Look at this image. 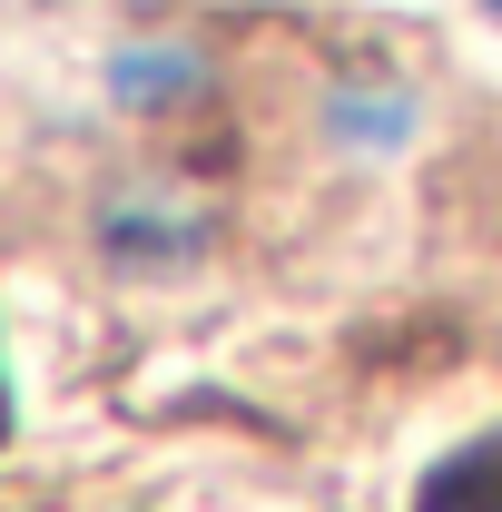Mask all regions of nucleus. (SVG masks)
<instances>
[{
    "mask_svg": "<svg viewBox=\"0 0 502 512\" xmlns=\"http://www.w3.org/2000/svg\"><path fill=\"white\" fill-rule=\"evenodd\" d=\"M99 227H109V256L119 266H188L207 247V207L188 188H128Z\"/></svg>",
    "mask_w": 502,
    "mask_h": 512,
    "instance_id": "nucleus-1",
    "label": "nucleus"
},
{
    "mask_svg": "<svg viewBox=\"0 0 502 512\" xmlns=\"http://www.w3.org/2000/svg\"><path fill=\"white\" fill-rule=\"evenodd\" d=\"M197 89H207V60L188 40H138V50L109 60V99L119 109H188Z\"/></svg>",
    "mask_w": 502,
    "mask_h": 512,
    "instance_id": "nucleus-2",
    "label": "nucleus"
},
{
    "mask_svg": "<svg viewBox=\"0 0 502 512\" xmlns=\"http://www.w3.org/2000/svg\"><path fill=\"white\" fill-rule=\"evenodd\" d=\"M414 512H502V424H483L473 444H453L414 483Z\"/></svg>",
    "mask_w": 502,
    "mask_h": 512,
    "instance_id": "nucleus-3",
    "label": "nucleus"
},
{
    "mask_svg": "<svg viewBox=\"0 0 502 512\" xmlns=\"http://www.w3.org/2000/svg\"><path fill=\"white\" fill-rule=\"evenodd\" d=\"M325 128H335V148L384 158V148H404V138H414V99H404L394 79H345V89H335V109H325Z\"/></svg>",
    "mask_w": 502,
    "mask_h": 512,
    "instance_id": "nucleus-4",
    "label": "nucleus"
},
{
    "mask_svg": "<svg viewBox=\"0 0 502 512\" xmlns=\"http://www.w3.org/2000/svg\"><path fill=\"white\" fill-rule=\"evenodd\" d=\"M0 434H10V384H0Z\"/></svg>",
    "mask_w": 502,
    "mask_h": 512,
    "instance_id": "nucleus-5",
    "label": "nucleus"
},
{
    "mask_svg": "<svg viewBox=\"0 0 502 512\" xmlns=\"http://www.w3.org/2000/svg\"><path fill=\"white\" fill-rule=\"evenodd\" d=\"M493 20H502V0H493Z\"/></svg>",
    "mask_w": 502,
    "mask_h": 512,
    "instance_id": "nucleus-6",
    "label": "nucleus"
}]
</instances>
